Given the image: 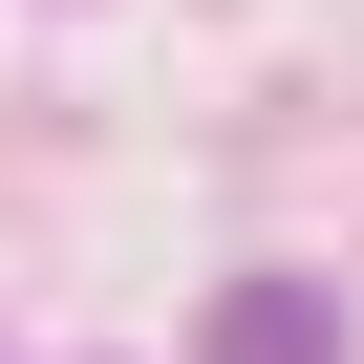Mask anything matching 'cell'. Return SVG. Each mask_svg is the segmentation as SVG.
Returning a JSON list of instances; mask_svg holds the SVG:
<instances>
[{
	"instance_id": "1",
	"label": "cell",
	"mask_w": 364,
	"mask_h": 364,
	"mask_svg": "<svg viewBox=\"0 0 364 364\" xmlns=\"http://www.w3.org/2000/svg\"><path fill=\"white\" fill-rule=\"evenodd\" d=\"M215 364H343V300L321 279H236L215 300Z\"/></svg>"
}]
</instances>
